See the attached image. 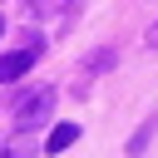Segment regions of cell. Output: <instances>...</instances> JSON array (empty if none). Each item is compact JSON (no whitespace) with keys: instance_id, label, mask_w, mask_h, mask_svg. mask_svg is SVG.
Returning <instances> with one entry per match:
<instances>
[{"instance_id":"cell-3","label":"cell","mask_w":158,"mask_h":158,"mask_svg":"<svg viewBox=\"0 0 158 158\" xmlns=\"http://www.w3.org/2000/svg\"><path fill=\"white\" fill-rule=\"evenodd\" d=\"M74 138H79V128H74V123H59V128H49V138H44V148H49V153H64V148H69Z\"/></svg>"},{"instance_id":"cell-1","label":"cell","mask_w":158,"mask_h":158,"mask_svg":"<svg viewBox=\"0 0 158 158\" xmlns=\"http://www.w3.org/2000/svg\"><path fill=\"white\" fill-rule=\"evenodd\" d=\"M49 109H54V89L30 94V99L15 109V128H35V123H44V118H49Z\"/></svg>"},{"instance_id":"cell-4","label":"cell","mask_w":158,"mask_h":158,"mask_svg":"<svg viewBox=\"0 0 158 158\" xmlns=\"http://www.w3.org/2000/svg\"><path fill=\"white\" fill-rule=\"evenodd\" d=\"M143 44H148V49H158V20L148 25V40H143Z\"/></svg>"},{"instance_id":"cell-5","label":"cell","mask_w":158,"mask_h":158,"mask_svg":"<svg viewBox=\"0 0 158 158\" xmlns=\"http://www.w3.org/2000/svg\"><path fill=\"white\" fill-rule=\"evenodd\" d=\"M0 30H5V20H0Z\"/></svg>"},{"instance_id":"cell-2","label":"cell","mask_w":158,"mask_h":158,"mask_svg":"<svg viewBox=\"0 0 158 158\" xmlns=\"http://www.w3.org/2000/svg\"><path fill=\"white\" fill-rule=\"evenodd\" d=\"M30 64H35V49H10V54H0V84L30 74Z\"/></svg>"}]
</instances>
